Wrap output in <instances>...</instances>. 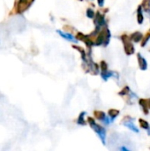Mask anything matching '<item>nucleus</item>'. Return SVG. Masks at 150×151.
<instances>
[{
  "mask_svg": "<svg viewBox=\"0 0 150 151\" xmlns=\"http://www.w3.org/2000/svg\"><path fill=\"white\" fill-rule=\"evenodd\" d=\"M121 41L123 42L124 43V48H125V51L126 53V55H133L134 52H135V49H134V46L133 44L132 43V40L131 38L126 35H121Z\"/></svg>",
  "mask_w": 150,
  "mask_h": 151,
  "instance_id": "3",
  "label": "nucleus"
},
{
  "mask_svg": "<svg viewBox=\"0 0 150 151\" xmlns=\"http://www.w3.org/2000/svg\"><path fill=\"white\" fill-rule=\"evenodd\" d=\"M150 40V29L148 31L147 35H145V37H143L142 39V42H141V46L142 47H145L148 43V42Z\"/></svg>",
  "mask_w": 150,
  "mask_h": 151,
  "instance_id": "20",
  "label": "nucleus"
},
{
  "mask_svg": "<svg viewBox=\"0 0 150 151\" xmlns=\"http://www.w3.org/2000/svg\"><path fill=\"white\" fill-rule=\"evenodd\" d=\"M112 121H113V119H111V118L110 116H109V117H108V116H106V117L104 118V119L103 120V123H104L105 125H107V126L111 125Z\"/></svg>",
  "mask_w": 150,
  "mask_h": 151,
  "instance_id": "24",
  "label": "nucleus"
},
{
  "mask_svg": "<svg viewBox=\"0 0 150 151\" xmlns=\"http://www.w3.org/2000/svg\"><path fill=\"white\" fill-rule=\"evenodd\" d=\"M97 2H98V5H99L100 7H103V4H104V0H97Z\"/></svg>",
  "mask_w": 150,
  "mask_h": 151,
  "instance_id": "25",
  "label": "nucleus"
},
{
  "mask_svg": "<svg viewBox=\"0 0 150 151\" xmlns=\"http://www.w3.org/2000/svg\"><path fill=\"white\" fill-rule=\"evenodd\" d=\"M133 121H134V119L133 118H131L130 116H126L123 119V120H122V125L125 126V127H126L128 129H130L131 131H133L134 133H139L140 130L135 127Z\"/></svg>",
  "mask_w": 150,
  "mask_h": 151,
  "instance_id": "5",
  "label": "nucleus"
},
{
  "mask_svg": "<svg viewBox=\"0 0 150 151\" xmlns=\"http://www.w3.org/2000/svg\"><path fill=\"white\" fill-rule=\"evenodd\" d=\"M86 14H87V16H88L89 19H94V18H95V12H94L92 9H90V8H88V9L87 10Z\"/></svg>",
  "mask_w": 150,
  "mask_h": 151,
  "instance_id": "22",
  "label": "nucleus"
},
{
  "mask_svg": "<svg viewBox=\"0 0 150 151\" xmlns=\"http://www.w3.org/2000/svg\"><path fill=\"white\" fill-rule=\"evenodd\" d=\"M108 115L114 120L119 115V111L118 110H116V109H111L108 111Z\"/></svg>",
  "mask_w": 150,
  "mask_h": 151,
  "instance_id": "18",
  "label": "nucleus"
},
{
  "mask_svg": "<svg viewBox=\"0 0 150 151\" xmlns=\"http://www.w3.org/2000/svg\"><path fill=\"white\" fill-rule=\"evenodd\" d=\"M94 116L95 117L96 119H98L100 121H103L104 119V118L106 117V114L103 111H95Z\"/></svg>",
  "mask_w": 150,
  "mask_h": 151,
  "instance_id": "17",
  "label": "nucleus"
},
{
  "mask_svg": "<svg viewBox=\"0 0 150 151\" xmlns=\"http://www.w3.org/2000/svg\"><path fill=\"white\" fill-rule=\"evenodd\" d=\"M139 104L141 106L142 110H143V112L145 114H149V105H148V99H140L139 100Z\"/></svg>",
  "mask_w": 150,
  "mask_h": 151,
  "instance_id": "13",
  "label": "nucleus"
},
{
  "mask_svg": "<svg viewBox=\"0 0 150 151\" xmlns=\"http://www.w3.org/2000/svg\"><path fill=\"white\" fill-rule=\"evenodd\" d=\"M88 123L89 124L91 128L95 131V133L99 136V138L102 141L103 144L105 145L106 144V131H105V129L102 126L96 124L95 119L93 118H91V117L88 118Z\"/></svg>",
  "mask_w": 150,
  "mask_h": 151,
  "instance_id": "1",
  "label": "nucleus"
},
{
  "mask_svg": "<svg viewBox=\"0 0 150 151\" xmlns=\"http://www.w3.org/2000/svg\"><path fill=\"white\" fill-rule=\"evenodd\" d=\"M142 6L141 4L138 6V9H137V21L138 23L141 25L143 23L144 21V17H143V13H142Z\"/></svg>",
  "mask_w": 150,
  "mask_h": 151,
  "instance_id": "12",
  "label": "nucleus"
},
{
  "mask_svg": "<svg viewBox=\"0 0 150 151\" xmlns=\"http://www.w3.org/2000/svg\"><path fill=\"white\" fill-rule=\"evenodd\" d=\"M57 33L60 36H62L64 39H65V40H67V41H69V42L77 43L78 41H79V40H78L75 36H73L72 34H68V33L63 32V31H61V30H57Z\"/></svg>",
  "mask_w": 150,
  "mask_h": 151,
  "instance_id": "8",
  "label": "nucleus"
},
{
  "mask_svg": "<svg viewBox=\"0 0 150 151\" xmlns=\"http://www.w3.org/2000/svg\"><path fill=\"white\" fill-rule=\"evenodd\" d=\"M34 2V0H16L15 4V10L17 13L24 12Z\"/></svg>",
  "mask_w": 150,
  "mask_h": 151,
  "instance_id": "4",
  "label": "nucleus"
},
{
  "mask_svg": "<svg viewBox=\"0 0 150 151\" xmlns=\"http://www.w3.org/2000/svg\"><path fill=\"white\" fill-rule=\"evenodd\" d=\"M130 38H131V40H132L133 42H141V41L143 39V35H142L141 32L137 31V32L133 33V34L131 35Z\"/></svg>",
  "mask_w": 150,
  "mask_h": 151,
  "instance_id": "10",
  "label": "nucleus"
},
{
  "mask_svg": "<svg viewBox=\"0 0 150 151\" xmlns=\"http://www.w3.org/2000/svg\"><path fill=\"white\" fill-rule=\"evenodd\" d=\"M110 40H111V32L109 28L105 27L103 29H102L98 33L97 37L95 42V46H100V45L107 46L110 42Z\"/></svg>",
  "mask_w": 150,
  "mask_h": 151,
  "instance_id": "2",
  "label": "nucleus"
},
{
  "mask_svg": "<svg viewBox=\"0 0 150 151\" xmlns=\"http://www.w3.org/2000/svg\"><path fill=\"white\" fill-rule=\"evenodd\" d=\"M148 105H149V108L150 109V99H148Z\"/></svg>",
  "mask_w": 150,
  "mask_h": 151,
  "instance_id": "27",
  "label": "nucleus"
},
{
  "mask_svg": "<svg viewBox=\"0 0 150 151\" xmlns=\"http://www.w3.org/2000/svg\"><path fill=\"white\" fill-rule=\"evenodd\" d=\"M101 76H102V78H103V81H107L111 77L115 76V73H113V72H111V71H109V70L101 71Z\"/></svg>",
  "mask_w": 150,
  "mask_h": 151,
  "instance_id": "11",
  "label": "nucleus"
},
{
  "mask_svg": "<svg viewBox=\"0 0 150 151\" xmlns=\"http://www.w3.org/2000/svg\"><path fill=\"white\" fill-rule=\"evenodd\" d=\"M76 38L80 41H82L86 43V45H88V47H92L95 45V42L90 38V35H85L82 33H78L76 35Z\"/></svg>",
  "mask_w": 150,
  "mask_h": 151,
  "instance_id": "7",
  "label": "nucleus"
},
{
  "mask_svg": "<svg viewBox=\"0 0 150 151\" xmlns=\"http://www.w3.org/2000/svg\"><path fill=\"white\" fill-rule=\"evenodd\" d=\"M73 47V49H75V50H79L80 52V55H81V58H82V60H83V62L85 63L87 60H88V58H87V55H86V51H85V50L83 49V48H81V47H80V46H77V45H73L72 46Z\"/></svg>",
  "mask_w": 150,
  "mask_h": 151,
  "instance_id": "14",
  "label": "nucleus"
},
{
  "mask_svg": "<svg viewBox=\"0 0 150 151\" xmlns=\"http://www.w3.org/2000/svg\"><path fill=\"white\" fill-rule=\"evenodd\" d=\"M100 68H101L102 71H106V70H108V64H107L104 60L101 61V63H100Z\"/></svg>",
  "mask_w": 150,
  "mask_h": 151,
  "instance_id": "23",
  "label": "nucleus"
},
{
  "mask_svg": "<svg viewBox=\"0 0 150 151\" xmlns=\"http://www.w3.org/2000/svg\"><path fill=\"white\" fill-rule=\"evenodd\" d=\"M119 150L122 151H130V150H129L128 148H126V147H121Z\"/></svg>",
  "mask_w": 150,
  "mask_h": 151,
  "instance_id": "26",
  "label": "nucleus"
},
{
  "mask_svg": "<svg viewBox=\"0 0 150 151\" xmlns=\"http://www.w3.org/2000/svg\"><path fill=\"white\" fill-rule=\"evenodd\" d=\"M94 21H95V27H102L103 26H105L106 25V20H105V18H104V15L102 14L100 12H97L95 18H94Z\"/></svg>",
  "mask_w": 150,
  "mask_h": 151,
  "instance_id": "6",
  "label": "nucleus"
},
{
  "mask_svg": "<svg viewBox=\"0 0 150 151\" xmlns=\"http://www.w3.org/2000/svg\"><path fill=\"white\" fill-rule=\"evenodd\" d=\"M139 123H140L141 127L143 128V129H145V130H148L149 127H150L149 123L148 121H146L145 119H139Z\"/></svg>",
  "mask_w": 150,
  "mask_h": 151,
  "instance_id": "19",
  "label": "nucleus"
},
{
  "mask_svg": "<svg viewBox=\"0 0 150 151\" xmlns=\"http://www.w3.org/2000/svg\"><path fill=\"white\" fill-rule=\"evenodd\" d=\"M80 1H82V0H80Z\"/></svg>",
  "mask_w": 150,
  "mask_h": 151,
  "instance_id": "28",
  "label": "nucleus"
},
{
  "mask_svg": "<svg viewBox=\"0 0 150 151\" xmlns=\"http://www.w3.org/2000/svg\"><path fill=\"white\" fill-rule=\"evenodd\" d=\"M142 9L149 15L150 18V0H143L141 3Z\"/></svg>",
  "mask_w": 150,
  "mask_h": 151,
  "instance_id": "16",
  "label": "nucleus"
},
{
  "mask_svg": "<svg viewBox=\"0 0 150 151\" xmlns=\"http://www.w3.org/2000/svg\"><path fill=\"white\" fill-rule=\"evenodd\" d=\"M129 92H130V88H129V87L126 86V87H125V88L118 93V95L124 96H127V95L129 94Z\"/></svg>",
  "mask_w": 150,
  "mask_h": 151,
  "instance_id": "21",
  "label": "nucleus"
},
{
  "mask_svg": "<svg viewBox=\"0 0 150 151\" xmlns=\"http://www.w3.org/2000/svg\"><path fill=\"white\" fill-rule=\"evenodd\" d=\"M85 115H87V112H86V111L80 112V114L79 115V118H78V119H77V124H78V125H80V126H86V125H87V123H86V121H85V119H84Z\"/></svg>",
  "mask_w": 150,
  "mask_h": 151,
  "instance_id": "15",
  "label": "nucleus"
},
{
  "mask_svg": "<svg viewBox=\"0 0 150 151\" xmlns=\"http://www.w3.org/2000/svg\"><path fill=\"white\" fill-rule=\"evenodd\" d=\"M137 58H138V63H139L140 69L142 70V71L147 70L148 69V63H147V60L145 59V58L142 57L141 54L138 53L137 54Z\"/></svg>",
  "mask_w": 150,
  "mask_h": 151,
  "instance_id": "9",
  "label": "nucleus"
}]
</instances>
